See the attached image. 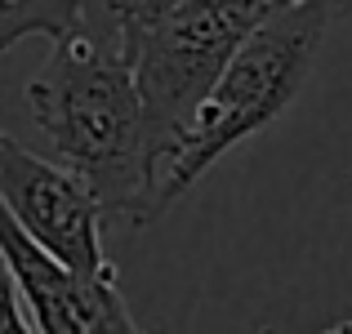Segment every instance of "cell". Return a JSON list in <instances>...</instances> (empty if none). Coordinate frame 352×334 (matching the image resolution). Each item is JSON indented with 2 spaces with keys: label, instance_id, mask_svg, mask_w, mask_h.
Here are the masks:
<instances>
[{
  "label": "cell",
  "instance_id": "obj_1",
  "mask_svg": "<svg viewBox=\"0 0 352 334\" xmlns=\"http://www.w3.org/2000/svg\"><path fill=\"white\" fill-rule=\"evenodd\" d=\"M27 103L58 165L89 183L107 214H125L129 227L152 223L156 156L125 41H54L27 85Z\"/></svg>",
  "mask_w": 352,
  "mask_h": 334
},
{
  "label": "cell",
  "instance_id": "obj_10",
  "mask_svg": "<svg viewBox=\"0 0 352 334\" xmlns=\"http://www.w3.org/2000/svg\"><path fill=\"white\" fill-rule=\"evenodd\" d=\"M321 334H352V321H339V326H330V330H321Z\"/></svg>",
  "mask_w": 352,
  "mask_h": 334
},
{
  "label": "cell",
  "instance_id": "obj_3",
  "mask_svg": "<svg viewBox=\"0 0 352 334\" xmlns=\"http://www.w3.org/2000/svg\"><path fill=\"white\" fill-rule=\"evenodd\" d=\"M254 32L223 0H188L152 23H125V49L147 107L156 174L197 120L201 103L228 71L241 41Z\"/></svg>",
  "mask_w": 352,
  "mask_h": 334
},
{
  "label": "cell",
  "instance_id": "obj_4",
  "mask_svg": "<svg viewBox=\"0 0 352 334\" xmlns=\"http://www.w3.org/2000/svg\"><path fill=\"white\" fill-rule=\"evenodd\" d=\"M0 201L5 214L72 272L116 276L103 249V201L80 174L27 152L14 134H0Z\"/></svg>",
  "mask_w": 352,
  "mask_h": 334
},
{
  "label": "cell",
  "instance_id": "obj_5",
  "mask_svg": "<svg viewBox=\"0 0 352 334\" xmlns=\"http://www.w3.org/2000/svg\"><path fill=\"white\" fill-rule=\"evenodd\" d=\"M9 290L23 299L41 334H152L120 299L116 276H85L45 254L14 219L0 223Z\"/></svg>",
  "mask_w": 352,
  "mask_h": 334
},
{
  "label": "cell",
  "instance_id": "obj_8",
  "mask_svg": "<svg viewBox=\"0 0 352 334\" xmlns=\"http://www.w3.org/2000/svg\"><path fill=\"white\" fill-rule=\"evenodd\" d=\"M5 334H41L32 326V317H27L23 299H18L14 290H9V299H5Z\"/></svg>",
  "mask_w": 352,
  "mask_h": 334
},
{
  "label": "cell",
  "instance_id": "obj_11",
  "mask_svg": "<svg viewBox=\"0 0 352 334\" xmlns=\"http://www.w3.org/2000/svg\"><path fill=\"white\" fill-rule=\"evenodd\" d=\"M98 5H112V9H129V0H98Z\"/></svg>",
  "mask_w": 352,
  "mask_h": 334
},
{
  "label": "cell",
  "instance_id": "obj_7",
  "mask_svg": "<svg viewBox=\"0 0 352 334\" xmlns=\"http://www.w3.org/2000/svg\"><path fill=\"white\" fill-rule=\"evenodd\" d=\"M179 5H188V0H129V18L125 23H152V18L174 14Z\"/></svg>",
  "mask_w": 352,
  "mask_h": 334
},
{
  "label": "cell",
  "instance_id": "obj_6",
  "mask_svg": "<svg viewBox=\"0 0 352 334\" xmlns=\"http://www.w3.org/2000/svg\"><path fill=\"white\" fill-rule=\"evenodd\" d=\"M223 5L232 9V14H241V18H245L250 27H258L263 18H272L276 9L285 5V0H223Z\"/></svg>",
  "mask_w": 352,
  "mask_h": 334
},
{
  "label": "cell",
  "instance_id": "obj_2",
  "mask_svg": "<svg viewBox=\"0 0 352 334\" xmlns=\"http://www.w3.org/2000/svg\"><path fill=\"white\" fill-rule=\"evenodd\" d=\"M330 18L335 14L326 9V0H285L272 18H263L241 41L228 71L201 103L197 120L188 125V134L179 138V147L156 174L152 219H161L210 165L223 161L236 143L254 138L258 129H267L299 98V89L312 76Z\"/></svg>",
  "mask_w": 352,
  "mask_h": 334
},
{
  "label": "cell",
  "instance_id": "obj_9",
  "mask_svg": "<svg viewBox=\"0 0 352 334\" xmlns=\"http://www.w3.org/2000/svg\"><path fill=\"white\" fill-rule=\"evenodd\" d=\"M326 9H330L335 18H348V14H352V0H326Z\"/></svg>",
  "mask_w": 352,
  "mask_h": 334
}]
</instances>
